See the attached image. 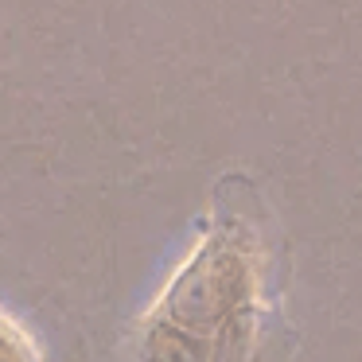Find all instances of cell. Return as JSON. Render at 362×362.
Instances as JSON below:
<instances>
[{"label":"cell","instance_id":"obj_1","mask_svg":"<svg viewBox=\"0 0 362 362\" xmlns=\"http://www.w3.org/2000/svg\"><path fill=\"white\" fill-rule=\"evenodd\" d=\"M265 203L226 180L203 230L136 327V362H281Z\"/></svg>","mask_w":362,"mask_h":362},{"label":"cell","instance_id":"obj_2","mask_svg":"<svg viewBox=\"0 0 362 362\" xmlns=\"http://www.w3.org/2000/svg\"><path fill=\"white\" fill-rule=\"evenodd\" d=\"M0 362H47L32 327L20 315H12L4 304H0Z\"/></svg>","mask_w":362,"mask_h":362}]
</instances>
